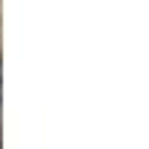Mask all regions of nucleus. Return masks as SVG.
Segmentation results:
<instances>
[{
  "instance_id": "obj_1",
  "label": "nucleus",
  "mask_w": 149,
  "mask_h": 149,
  "mask_svg": "<svg viewBox=\"0 0 149 149\" xmlns=\"http://www.w3.org/2000/svg\"><path fill=\"white\" fill-rule=\"evenodd\" d=\"M0 84H3V66H0Z\"/></svg>"
}]
</instances>
